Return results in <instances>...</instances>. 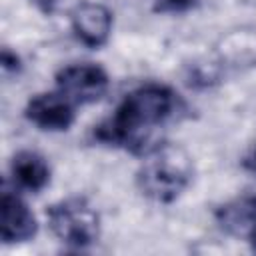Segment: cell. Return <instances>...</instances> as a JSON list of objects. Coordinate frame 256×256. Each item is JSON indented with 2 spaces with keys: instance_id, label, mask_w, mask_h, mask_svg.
<instances>
[{
  "instance_id": "cell-11",
  "label": "cell",
  "mask_w": 256,
  "mask_h": 256,
  "mask_svg": "<svg viewBox=\"0 0 256 256\" xmlns=\"http://www.w3.org/2000/svg\"><path fill=\"white\" fill-rule=\"evenodd\" d=\"M226 72L222 70V66L210 56V58H204V60H196L188 66L186 70V84L192 86V88H210L214 84H218L222 80Z\"/></svg>"
},
{
  "instance_id": "cell-12",
  "label": "cell",
  "mask_w": 256,
  "mask_h": 256,
  "mask_svg": "<svg viewBox=\"0 0 256 256\" xmlns=\"http://www.w3.org/2000/svg\"><path fill=\"white\" fill-rule=\"evenodd\" d=\"M0 68H2V76L8 80V78H14L22 72L24 64H22V58L16 50H10L8 46L2 48V54H0Z\"/></svg>"
},
{
  "instance_id": "cell-10",
  "label": "cell",
  "mask_w": 256,
  "mask_h": 256,
  "mask_svg": "<svg viewBox=\"0 0 256 256\" xmlns=\"http://www.w3.org/2000/svg\"><path fill=\"white\" fill-rule=\"evenodd\" d=\"M214 220L230 236H248L256 224V194H242L220 204L214 210Z\"/></svg>"
},
{
  "instance_id": "cell-2",
  "label": "cell",
  "mask_w": 256,
  "mask_h": 256,
  "mask_svg": "<svg viewBox=\"0 0 256 256\" xmlns=\"http://www.w3.org/2000/svg\"><path fill=\"white\" fill-rule=\"evenodd\" d=\"M140 158L134 182L138 192L150 202L172 204L190 188L194 160L184 146L162 140Z\"/></svg>"
},
{
  "instance_id": "cell-4",
  "label": "cell",
  "mask_w": 256,
  "mask_h": 256,
  "mask_svg": "<svg viewBox=\"0 0 256 256\" xmlns=\"http://www.w3.org/2000/svg\"><path fill=\"white\" fill-rule=\"evenodd\" d=\"M54 88L68 96L76 106H88L106 96L110 74L96 62H70L54 74Z\"/></svg>"
},
{
  "instance_id": "cell-16",
  "label": "cell",
  "mask_w": 256,
  "mask_h": 256,
  "mask_svg": "<svg viewBox=\"0 0 256 256\" xmlns=\"http://www.w3.org/2000/svg\"><path fill=\"white\" fill-rule=\"evenodd\" d=\"M246 238H248V242H250V248L256 252V224L252 226V230L248 232V236H246Z\"/></svg>"
},
{
  "instance_id": "cell-8",
  "label": "cell",
  "mask_w": 256,
  "mask_h": 256,
  "mask_svg": "<svg viewBox=\"0 0 256 256\" xmlns=\"http://www.w3.org/2000/svg\"><path fill=\"white\" fill-rule=\"evenodd\" d=\"M210 56L224 72L256 68V26H236L222 32Z\"/></svg>"
},
{
  "instance_id": "cell-5",
  "label": "cell",
  "mask_w": 256,
  "mask_h": 256,
  "mask_svg": "<svg viewBox=\"0 0 256 256\" xmlns=\"http://www.w3.org/2000/svg\"><path fill=\"white\" fill-rule=\"evenodd\" d=\"M78 106L60 90H44L28 98L24 118L44 132H66L76 122Z\"/></svg>"
},
{
  "instance_id": "cell-1",
  "label": "cell",
  "mask_w": 256,
  "mask_h": 256,
  "mask_svg": "<svg viewBox=\"0 0 256 256\" xmlns=\"http://www.w3.org/2000/svg\"><path fill=\"white\" fill-rule=\"evenodd\" d=\"M184 112L180 94L164 82H144L122 96L110 116L92 128L98 144L142 156L162 142L156 132Z\"/></svg>"
},
{
  "instance_id": "cell-6",
  "label": "cell",
  "mask_w": 256,
  "mask_h": 256,
  "mask_svg": "<svg viewBox=\"0 0 256 256\" xmlns=\"http://www.w3.org/2000/svg\"><path fill=\"white\" fill-rule=\"evenodd\" d=\"M114 28V12L96 0L78 2L70 12V30L74 38L90 48L100 50L108 44Z\"/></svg>"
},
{
  "instance_id": "cell-7",
  "label": "cell",
  "mask_w": 256,
  "mask_h": 256,
  "mask_svg": "<svg viewBox=\"0 0 256 256\" xmlns=\"http://www.w3.org/2000/svg\"><path fill=\"white\" fill-rule=\"evenodd\" d=\"M38 234V220L16 188L4 186L0 196V238L4 244H24Z\"/></svg>"
},
{
  "instance_id": "cell-13",
  "label": "cell",
  "mask_w": 256,
  "mask_h": 256,
  "mask_svg": "<svg viewBox=\"0 0 256 256\" xmlns=\"http://www.w3.org/2000/svg\"><path fill=\"white\" fill-rule=\"evenodd\" d=\"M198 0H154V10L160 14H184L196 8Z\"/></svg>"
},
{
  "instance_id": "cell-15",
  "label": "cell",
  "mask_w": 256,
  "mask_h": 256,
  "mask_svg": "<svg viewBox=\"0 0 256 256\" xmlns=\"http://www.w3.org/2000/svg\"><path fill=\"white\" fill-rule=\"evenodd\" d=\"M34 2L38 4V8H40V10H44V12L52 14V12L56 10V6H58V2H60V0H34Z\"/></svg>"
},
{
  "instance_id": "cell-14",
  "label": "cell",
  "mask_w": 256,
  "mask_h": 256,
  "mask_svg": "<svg viewBox=\"0 0 256 256\" xmlns=\"http://www.w3.org/2000/svg\"><path fill=\"white\" fill-rule=\"evenodd\" d=\"M240 166H242L244 172H248L250 176L256 178V140H254V142L248 146V150L242 154V158H240Z\"/></svg>"
},
{
  "instance_id": "cell-9",
  "label": "cell",
  "mask_w": 256,
  "mask_h": 256,
  "mask_svg": "<svg viewBox=\"0 0 256 256\" xmlns=\"http://www.w3.org/2000/svg\"><path fill=\"white\" fill-rule=\"evenodd\" d=\"M8 178L12 188H16L18 192L38 194L50 184L52 168L44 154L36 150H18L10 158Z\"/></svg>"
},
{
  "instance_id": "cell-3",
  "label": "cell",
  "mask_w": 256,
  "mask_h": 256,
  "mask_svg": "<svg viewBox=\"0 0 256 256\" xmlns=\"http://www.w3.org/2000/svg\"><path fill=\"white\" fill-rule=\"evenodd\" d=\"M46 222L52 236L72 250H86L100 238L102 220L86 196H66L46 208Z\"/></svg>"
}]
</instances>
